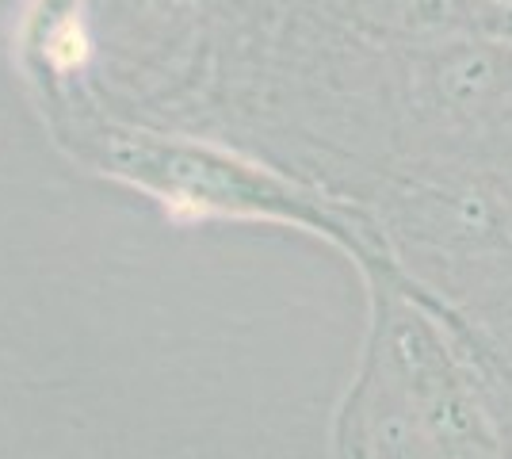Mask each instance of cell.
I'll return each instance as SVG.
<instances>
[{
  "label": "cell",
  "mask_w": 512,
  "mask_h": 459,
  "mask_svg": "<svg viewBox=\"0 0 512 459\" xmlns=\"http://www.w3.org/2000/svg\"><path fill=\"white\" fill-rule=\"evenodd\" d=\"M501 326L512 329V306H509V310H505V322H501Z\"/></svg>",
  "instance_id": "obj_2"
},
{
  "label": "cell",
  "mask_w": 512,
  "mask_h": 459,
  "mask_svg": "<svg viewBox=\"0 0 512 459\" xmlns=\"http://www.w3.org/2000/svg\"><path fill=\"white\" fill-rule=\"evenodd\" d=\"M436 85L448 104L467 108L474 100H482V92L493 85V62L482 50H455L436 69Z\"/></svg>",
  "instance_id": "obj_1"
}]
</instances>
